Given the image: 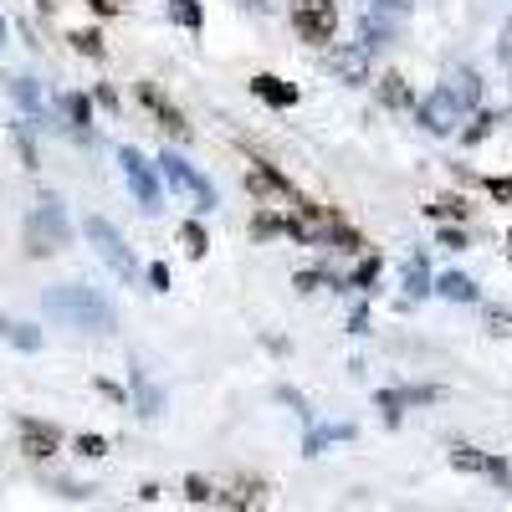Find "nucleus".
<instances>
[{"label":"nucleus","mask_w":512,"mask_h":512,"mask_svg":"<svg viewBox=\"0 0 512 512\" xmlns=\"http://www.w3.org/2000/svg\"><path fill=\"white\" fill-rule=\"evenodd\" d=\"M221 507H262V482H236L231 492L216 497Z\"/></svg>","instance_id":"aec40b11"},{"label":"nucleus","mask_w":512,"mask_h":512,"mask_svg":"<svg viewBox=\"0 0 512 512\" xmlns=\"http://www.w3.org/2000/svg\"><path fill=\"white\" fill-rule=\"evenodd\" d=\"M441 246H456V251H461V246H466V236H461V231H441Z\"/></svg>","instance_id":"4c0bfd02"},{"label":"nucleus","mask_w":512,"mask_h":512,"mask_svg":"<svg viewBox=\"0 0 512 512\" xmlns=\"http://www.w3.org/2000/svg\"><path fill=\"white\" fill-rule=\"evenodd\" d=\"M67 241H72V226H67L62 200H57V195H41L36 210L26 216V251H31V256H52V251H62Z\"/></svg>","instance_id":"f03ea898"},{"label":"nucleus","mask_w":512,"mask_h":512,"mask_svg":"<svg viewBox=\"0 0 512 512\" xmlns=\"http://www.w3.org/2000/svg\"><path fill=\"white\" fill-rule=\"evenodd\" d=\"M62 446V431L57 425H41V420H21V451L31 456V461H47L52 451Z\"/></svg>","instance_id":"ddd939ff"},{"label":"nucleus","mask_w":512,"mask_h":512,"mask_svg":"<svg viewBox=\"0 0 512 512\" xmlns=\"http://www.w3.org/2000/svg\"><path fill=\"white\" fill-rule=\"evenodd\" d=\"M118 164H123L128 190L139 195V205H144V210H159V185H154V169L144 164V154H139V149H118Z\"/></svg>","instance_id":"1a4fd4ad"},{"label":"nucleus","mask_w":512,"mask_h":512,"mask_svg":"<svg viewBox=\"0 0 512 512\" xmlns=\"http://www.w3.org/2000/svg\"><path fill=\"white\" fill-rule=\"evenodd\" d=\"M159 169H164V180L175 185L180 195H190V200H195V210H216V190H210V180L200 175V169H195L190 159L164 154V159H159Z\"/></svg>","instance_id":"423d86ee"},{"label":"nucleus","mask_w":512,"mask_h":512,"mask_svg":"<svg viewBox=\"0 0 512 512\" xmlns=\"http://www.w3.org/2000/svg\"><path fill=\"white\" fill-rule=\"evenodd\" d=\"M0 338H6V344H16L21 354H36V349H41V333H36L31 323H21V318H0Z\"/></svg>","instance_id":"f3484780"},{"label":"nucleus","mask_w":512,"mask_h":512,"mask_svg":"<svg viewBox=\"0 0 512 512\" xmlns=\"http://www.w3.org/2000/svg\"><path fill=\"white\" fill-rule=\"evenodd\" d=\"M82 231H88V241L98 246V256H103V262L123 277V282H134V272H139V262H134V251H128L123 246V236L103 221V216H88V226H82Z\"/></svg>","instance_id":"39448f33"},{"label":"nucleus","mask_w":512,"mask_h":512,"mask_svg":"<svg viewBox=\"0 0 512 512\" xmlns=\"http://www.w3.org/2000/svg\"><path fill=\"white\" fill-rule=\"evenodd\" d=\"M446 400V390L436 384H410V390H379V410H400V405H436Z\"/></svg>","instance_id":"4468645a"},{"label":"nucleus","mask_w":512,"mask_h":512,"mask_svg":"<svg viewBox=\"0 0 512 512\" xmlns=\"http://www.w3.org/2000/svg\"><path fill=\"white\" fill-rule=\"evenodd\" d=\"M379 103L395 108V113H400V108H415V98H410V88H405V77H395V72L379 77Z\"/></svg>","instance_id":"a211bd4d"},{"label":"nucleus","mask_w":512,"mask_h":512,"mask_svg":"<svg viewBox=\"0 0 512 512\" xmlns=\"http://www.w3.org/2000/svg\"><path fill=\"white\" fill-rule=\"evenodd\" d=\"M507 241H512V236H507ZM507 256H512V246H507Z\"/></svg>","instance_id":"79ce46f5"},{"label":"nucleus","mask_w":512,"mask_h":512,"mask_svg":"<svg viewBox=\"0 0 512 512\" xmlns=\"http://www.w3.org/2000/svg\"><path fill=\"white\" fill-rule=\"evenodd\" d=\"M251 93L262 98L267 108H292V103H297V88H292V82H282V77H272V72L251 77Z\"/></svg>","instance_id":"dca6fc26"},{"label":"nucleus","mask_w":512,"mask_h":512,"mask_svg":"<svg viewBox=\"0 0 512 512\" xmlns=\"http://www.w3.org/2000/svg\"><path fill=\"white\" fill-rule=\"evenodd\" d=\"M67 118H72V128H77V134H82V128H88V118H93V108H88V98H82V93H72L67 103Z\"/></svg>","instance_id":"b1692460"},{"label":"nucleus","mask_w":512,"mask_h":512,"mask_svg":"<svg viewBox=\"0 0 512 512\" xmlns=\"http://www.w3.org/2000/svg\"><path fill=\"white\" fill-rule=\"evenodd\" d=\"M497 57H502V62L512 67V21L502 26V41H497Z\"/></svg>","instance_id":"72a5a7b5"},{"label":"nucleus","mask_w":512,"mask_h":512,"mask_svg":"<svg viewBox=\"0 0 512 512\" xmlns=\"http://www.w3.org/2000/svg\"><path fill=\"white\" fill-rule=\"evenodd\" d=\"M47 313L67 328H82V333H113L118 328V313L108 297L93 287H77V282H62L47 292Z\"/></svg>","instance_id":"f257e3e1"},{"label":"nucleus","mask_w":512,"mask_h":512,"mask_svg":"<svg viewBox=\"0 0 512 512\" xmlns=\"http://www.w3.org/2000/svg\"><path fill=\"white\" fill-rule=\"evenodd\" d=\"M415 118H420V128H425V134L446 139V134H456V128H461L466 108H461V103L451 98V88L441 82V88H436L431 98H420V103H415Z\"/></svg>","instance_id":"20e7f679"},{"label":"nucleus","mask_w":512,"mask_h":512,"mask_svg":"<svg viewBox=\"0 0 512 512\" xmlns=\"http://www.w3.org/2000/svg\"><path fill=\"white\" fill-rule=\"evenodd\" d=\"M77 451H82V456H103V436H82Z\"/></svg>","instance_id":"f704fd0d"},{"label":"nucleus","mask_w":512,"mask_h":512,"mask_svg":"<svg viewBox=\"0 0 512 512\" xmlns=\"http://www.w3.org/2000/svg\"><path fill=\"white\" fill-rule=\"evenodd\" d=\"M338 231H344V216H338V210H328V205L297 200L292 216H287V236H297L303 246H333Z\"/></svg>","instance_id":"7ed1b4c3"},{"label":"nucleus","mask_w":512,"mask_h":512,"mask_svg":"<svg viewBox=\"0 0 512 512\" xmlns=\"http://www.w3.org/2000/svg\"><path fill=\"white\" fill-rule=\"evenodd\" d=\"M405 292H410V297H425V292H431V267H425V262H410V267H405Z\"/></svg>","instance_id":"4be33fe9"},{"label":"nucleus","mask_w":512,"mask_h":512,"mask_svg":"<svg viewBox=\"0 0 512 512\" xmlns=\"http://www.w3.org/2000/svg\"><path fill=\"white\" fill-rule=\"evenodd\" d=\"M323 282H328V277H323V272H303V277H297V287H303V292H318V287H323Z\"/></svg>","instance_id":"c9c22d12"},{"label":"nucleus","mask_w":512,"mask_h":512,"mask_svg":"<svg viewBox=\"0 0 512 512\" xmlns=\"http://www.w3.org/2000/svg\"><path fill=\"white\" fill-rule=\"evenodd\" d=\"M410 0H379V11H405Z\"/></svg>","instance_id":"ea45409f"},{"label":"nucleus","mask_w":512,"mask_h":512,"mask_svg":"<svg viewBox=\"0 0 512 512\" xmlns=\"http://www.w3.org/2000/svg\"><path fill=\"white\" fill-rule=\"evenodd\" d=\"M390 36H395V26L384 21V16H374V11H369V16L359 21V41H364V47H384V41H390Z\"/></svg>","instance_id":"412c9836"},{"label":"nucleus","mask_w":512,"mask_h":512,"mask_svg":"<svg viewBox=\"0 0 512 512\" xmlns=\"http://www.w3.org/2000/svg\"><path fill=\"white\" fill-rule=\"evenodd\" d=\"M134 384H139V415H159V390H149V384H144V374H134Z\"/></svg>","instance_id":"c756f323"},{"label":"nucleus","mask_w":512,"mask_h":512,"mask_svg":"<svg viewBox=\"0 0 512 512\" xmlns=\"http://www.w3.org/2000/svg\"><path fill=\"white\" fill-rule=\"evenodd\" d=\"M277 231H287V221H282V216H272V210H262V216L251 221V236H277Z\"/></svg>","instance_id":"c85d7f7f"},{"label":"nucleus","mask_w":512,"mask_h":512,"mask_svg":"<svg viewBox=\"0 0 512 512\" xmlns=\"http://www.w3.org/2000/svg\"><path fill=\"white\" fill-rule=\"evenodd\" d=\"M292 26H297L303 41L323 47V41H333V31H338V6H333V0H308V6L292 11Z\"/></svg>","instance_id":"0eeeda50"},{"label":"nucleus","mask_w":512,"mask_h":512,"mask_svg":"<svg viewBox=\"0 0 512 512\" xmlns=\"http://www.w3.org/2000/svg\"><path fill=\"white\" fill-rule=\"evenodd\" d=\"M169 21H180V26L200 31V6H195V0H175V6H169Z\"/></svg>","instance_id":"5701e85b"},{"label":"nucleus","mask_w":512,"mask_h":512,"mask_svg":"<svg viewBox=\"0 0 512 512\" xmlns=\"http://www.w3.org/2000/svg\"><path fill=\"white\" fill-rule=\"evenodd\" d=\"M11 93H16L21 108H41V93H36V82H31V77H16V82H11Z\"/></svg>","instance_id":"bb28decb"},{"label":"nucleus","mask_w":512,"mask_h":512,"mask_svg":"<svg viewBox=\"0 0 512 512\" xmlns=\"http://www.w3.org/2000/svg\"><path fill=\"white\" fill-rule=\"evenodd\" d=\"M0 36H6V26H0Z\"/></svg>","instance_id":"37998d69"},{"label":"nucleus","mask_w":512,"mask_h":512,"mask_svg":"<svg viewBox=\"0 0 512 512\" xmlns=\"http://www.w3.org/2000/svg\"><path fill=\"white\" fill-rule=\"evenodd\" d=\"M487 328H492L497 338H512V313H487Z\"/></svg>","instance_id":"2f4dec72"},{"label":"nucleus","mask_w":512,"mask_h":512,"mask_svg":"<svg viewBox=\"0 0 512 512\" xmlns=\"http://www.w3.org/2000/svg\"><path fill=\"white\" fill-rule=\"evenodd\" d=\"M446 88H451V98H456L466 113L482 103V77H477L472 67H451V72H446Z\"/></svg>","instance_id":"2eb2a0df"},{"label":"nucleus","mask_w":512,"mask_h":512,"mask_svg":"<svg viewBox=\"0 0 512 512\" xmlns=\"http://www.w3.org/2000/svg\"><path fill=\"white\" fill-rule=\"evenodd\" d=\"M369 67H374V47H364V41H349V47H338V52L328 57V72H333L338 82H349V88H364Z\"/></svg>","instance_id":"6e6552de"},{"label":"nucleus","mask_w":512,"mask_h":512,"mask_svg":"<svg viewBox=\"0 0 512 512\" xmlns=\"http://www.w3.org/2000/svg\"><path fill=\"white\" fill-rule=\"evenodd\" d=\"M487 190H492L497 200H512V180H487Z\"/></svg>","instance_id":"e433bc0d"},{"label":"nucleus","mask_w":512,"mask_h":512,"mask_svg":"<svg viewBox=\"0 0 512 512\" xmlns=\"http://www.w3.org/2000/svg\"><path fill=\"white\" fill-rule=\"evenodd\" d=\"M497 123H502L497 113H482V118H477V123H472V128H466V134H461V144H482V139L492 134V128H497Z\"/></svg>","instance_id":"393cba45"},{"label":"nucleus","mask_w":512,"mask_h":512,"mask_svg":"<svg viewBox=\"0 0 512 512\" xmlns=\"http://www.w3.org/2000/svg\"><path fill=\"white\" fill-rule=\"evenodd\" d=\"M374 277H379V262H374V256H369V262H364V267L354 272V287H369Z\"/></svg>","instance_id":"473e14b6"},{"label":"nucleus","mask_w":512,"mask_h":512,"mask_svg":"<svg viewBox=\"0 0 512 512\" xmlns=\"http://www.w3.org/2000/svg\"><path fill=\"white\" fill-rule=\"evenodd\" d=\"M139 103L159 118V128H169V134H175V139H190V123L180 118V108L175 103H169L159 88H154V82H144V88H139Z\"/></svg>","instance_id":"f8f14e48"},{"label":"nucleus","mask_w":512,"mask_h":512,"mask_svg":"<svg viewBox=\"0 0 512 512\" xmlns=\"http://www.w3.org/2000/svg\"><path fill=\"white\" fill-rule=\"evenodd\" d=\"M72 47H77L82 57H103V36H98V31H77Z\"/></svg>","instance_id":"cd10ccee"},{"label":"nucleus","mask_w":512,"mask_h":512,"mask_svg":"<svg viewBox=\"0 0 512 512\" xmlns=\"http://www.w3.org/2000/svg\"><path fill=\"white\" fill-rule=\"evenodd\" d=\"M185 497H190V502H200V507H210L221 492H210V482H205V477H185Z\"/></svg>","instance_id":"a878e982"},{"label":"nucleus","mask_w":512,"mask_h":512,"mask_svg":"<svg viewBox=\"0 0 512 512\" xmlns=\"http://www.w3.org/2000/svg\"><path fill=\"white\" fill-rule=\"evenodd\" d=\"M185 246H190V256H205V246H210V241H205V231H200L195 221L185 226Z\"/></svg>","instance_id":"7c9ffc66"},{"label":"nucleus","mask_w":512,"mask_h":512,"mask_svg":"<svg viewBox=\"0 0 512 512\" xmlns=\"http://www.w3.org/2000/svg\"><path fill=\"white\" fill-rule=\"evenodd\" d=\"M436 292L451 297V303H477V282H472V277H461V272H446Z\"/></svg>","instance_id":"6ab92c4d"},{"label":"nucleus","mask_w":512,"mask_h":512,"mask_svg":"<svg viewBox=\"0 0 512 512\" xmlns=\"http://www.w3.org/2000/svg\"><path fill=\"white\" fill-rule=\"evenodd\" d=\"M149 282H154V287L164 292V287H169V272H164V267H149Z\"/></svg>","instance_id":"58836bf2"},{"label":"nucleus","mask_w":512,"mask_h":512,"mask_svg":"<svg viewBox=\"0 0 512 512\" xmlns=\"http://www.w3.org/2000/svg\"><path fill=\"white\" fill-rule=\"evenodd\" d=\"M241 6H256V11H272L277 0H241Z\"/></svg>","instance_id":"a19ab883"},{"label":"nucleus","mask_w":512,"mask_h":512,"mask_svg":"<svg viewBox=\"0 0 512 512\" xmlns=\"http://www.w3.org/2000/svg\"><path fill=\"white\" fill-rule=\"evenodd\" d=\"M246 190L256 195V205H267V200H277V205H292V200H297V195H292V185L277 175L272 164H262V159H256V164L246 169Z\"/></svg>","instance_id":"9d476101"},{"label":"nucleus","mask_w":512,"mask_h":512,"mask_svg":"<svg viewBox=\"0 0 512 512\" xmlns=\"http://www.w3.org/2000/svg\"><path fill=\"white\" fill-rule=\"evenodd\" d=\"M451 466H456V472H472V477H487V482H507V461H497V456H487L477 446H456Z\"/></svg>","instance_id":"9b49d317"}]
</instances>
